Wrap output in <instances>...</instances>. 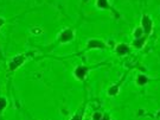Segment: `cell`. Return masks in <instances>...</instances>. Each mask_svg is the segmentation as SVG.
<instances>
[{
    "label": "cell",
    "mask_w": 160,
    "mask_h": 120,
    "mask_svg": "<svg viewBox=\"0 0 160 120\" xmlns=\"http://www.w3.org/2000/svg\"><path fill=\"white\" fill-rule=\"evenodd\" d=\"M142 33H144L142 29H141V27H138L137 30H134V37H135V38H139V37L142 36Z\"/></svg>",
    "instance_id": "7c38bea8"
},
{
    "label": "cell",
    "mask_w": 160,
    "mask_h": 120,
    "mask_svg": "<svg viewBox=\"0 0 160 120\" xmlns=\"http://www.w3.org/2000/svg\"><path fill=\"white\" fill-rule=\"evenodd\" d=\"M82 115H83V111H81L80 113L74 115V118H71V120H82Z\"/></svg>",
    "instance_id": "5bb4252c"
},
{
    "label": "cell",
    "mask_w": 160,
    "mask_h": 120,
    "mask_svg": "<svg viewBox=\"0 0 160 120\" xmlns=\"http://www.w3.org/2000/svg\"><path fill=\"white\" fill-rule=\"evenodd\" d=\"M96 4H97V7H100V9H109L108 0H97Z\"/></svg>",
    "instance_id": "9c48e42d"
},
{
    "label": "cell",
    "mask_w": 160,
    "mask_h": 120,
    "mask_svg": "<svg viewBox=\"0 0 160 120\" xmlns=\"http://www.w3.org/2000/svg\"><path fill=\"white\" fill-rule=\"evenodd\" d=\"M6 106H7V101H6V99L0 98V111H2L4 108H6Z\"/></svg>",
    "instance_id": "8fae6325"
},
{
    "label": "cell",
    "mask_w": 160,
    "mask_h": 120,
    "mask_svg": "<svg viewBox=\"0 0 160 120\" xmlns=\"http://www.w3.org/2000/svg\"><path fill=\"white\" fill-rule=\"evenodd\" d=\"M117 92H119V86H113V87L109 88V90H108V94L109 95H112V96H114V95H116Z\"/></svg>",
    "instance_id": "30bf717a"
},
{
    "label": "cell",
    "mask_w": 160,
    "mask_h": 120,
    "mask_svg": "<svg viewBox=\"0 0 160 120\" xmlns=\"http://www.w3.org/2000/svg\"><path fill=\"white\" fill-rule=\"evenodd\" d=\"M141 25H142V31L145 33H151L152 31V29H153V23L151 20V18H149L148 16H144L142 17V19H141Z\"/></svg>",
    "instance_id": "6da1fadb"
},
{
    "label": "cell",
    "mask_w": 160,
    "mask_h": 120,
    "mask_svg": "<svg viewBox=\"0 0 160 120\" xmlns=\"http://www.w3.org/2000/svg\"><path fill=\"white\" fill-rule=\"evenodd\" d=\"M87 74H88V69L85 67H77L75 69V76L78 80H84Z\"/></svg>",
    "instance_id": "277c9868"
},
{
    "label": "cell",
    "mask_w": 160,
    "mask_h": 120,
    "mask_svg": "<svg viewBox=\"0 0 160 120\" xmlns=\"http://www.w3.org/2000/svg\"><path fill=\"white\" fill-rule=\"evenodd\" d=\"M89 49H94V48H98V49H103L106 45L103 42H101V41H97V39H91V41H89V43L87 45Z\"/></svg>",
    "instance_id": "5b68a950"
},
{
    "label": "cell",
    "mask_w": 160,
    "mask_h": 120,
    "mask_svg": "<svg viewBox=\"0 0 160 120\" xmlns=\"http://www.w3.org/2000/svg\"><path fill=\"white\" fill-rule=\"evenodd\" d=\"M24 61H25V56H24V55L16 56V57L12 60V62L10 63V69L11 70H16L17 68H19V67L24 63Z\"/></svg>",
    "instance_id": "7a4b0ae2"
},
{
    "label": "cell",
    "mask_w": 160,
    "mask_h": 120,
    "mask_svg": "<svg viewBox=\"0 0 160 120\" xmlns=\"http://www.w3.org/2000/svg\"><path fill=\"white\" fill-rule=\"evenodd\" d=\"M147 81H148V78H147V76H145V75H139L138 78H137V83H138L139 86H145L147 83Z\"/></svg>",
    "instance_id": "ba28073f"
},
{
    "label": "cell",
    "mask_w": 160,
    "mask_h": 120,
    "mask_svg": "<svg viewBox=\"0 0 160 120\" xmlns=\"http://www.w3.org/2000/svg\"><path fill=\"white\" fill-rule=\"evenodd\" d=\"M2 24H4V19H1V18H0V26H1Z\"/></svg>",
    "instance_id": "e0dca14e"
},
{
    "label": "cell",
    "mask_w": 160,
    "mask_h": 120,
    "mask_svg": "<svg viewBox=\"0 0 160 120\" xmlns=\"http://www.w3.org/2000/svg\"><path fill=\"white\" fill-rule=\"evenodd\" d=\"M101 120H110V118H109L108 115H105V117H102V119Z\"/></svg>",
    "instance_id": "2e32d148"
},
{
    "label": "cell",
    "mask_w": 160,
    "mask_h": 120,
    "mask_svg": "<svg viewBox=\"0 0 160 120\" xmlns=\"http://www.w3.org/2000/svg\"><path fill=\"white\" fill-rule=\"evenodd\" d=\"M73 38H74V32L71 30H69V29H65L63 32L59 35V37H58V39H59L61 43H66V42L71 41Z\"/></svg>",
    "instance_id": "3957f363"
},
{
    "label": "cell",
    "mask_w": 160,
    "mask_h": 120,
    "mask_svg": "<svg viewBox=\"0 0 160 120\" xmlns=\"http://www.w3.org/2000/svg\"><path fill=\"white\" fill-rule=\"evenodd\" d=\"M116 53L117 55H120V56H123V55H126L129 53V48H128L126 44L121 43V44H117L116 45Z\"/></svg>",
    "instance_id": "8992f818"
},
{
    "label": "cell",
    "mask_w": 160,
    "mask_h": 120,
    "mask_svg": "<svg viewBox=\"0 0 160 120\" xmlns=\"http://www.w3.org/2000/svg\"><path fill=\"white\" fill-rule=\"evenodd\" d=\"M32 32L34 33V35H39V33H42V29H33Z\"/></svg>",
    "instance_id": "9a60e30c"
},
{
    "label": "cell",
    "mask_w": 160,
    "mask_h": 120,
    "mask_svg": "<svg viewBox=\"0 0 160 120\" xmlns=\"http://www.w3.org/2000/svg\"><path fill=\"white\" fill-rule=\"evenodd\" d=\"M102 117H103V115H102L100 112H95V113L93 114V120H101Z\"/></svg>",
    "instance_id": "4fadbf2b"
},
{
    "label": "cell",
    "mask_w": 160,
    "mask_h": 120,
    "mask_svg": "<svg viewBox=\"0 0 160 120\" xmlns=\"http://www.w3.org/2000/svg\"><path fill=\"white\" fill-rule=\"evenodd\" d=\"M145 42H146V37H139V38H137V41H134V43H133V45L135 46V48H138V49H140V48H142L144 46V44H145Z\"/></svg>",
    "instance_id": "52a82bcc"
}]
</instances>
